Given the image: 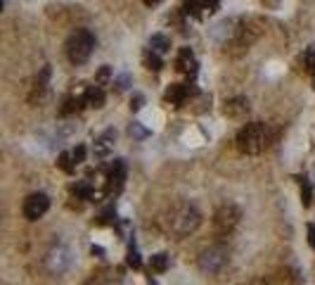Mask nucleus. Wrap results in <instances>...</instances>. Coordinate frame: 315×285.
Wrapping results in <instances>:
<instances>
[{
    "mask_svg": "<svg viewBox=\"0 0 315 285\" xmlns=\"http://www.w3.org/2000/svg\"><path fill=\"white\" fill-rule=\"evenodd\" d=\"M237 147L247 154H259L268 147V126L261 121L247 124L237 133Z\"/></svg>",
    "mask_w": 315,
    "mask_h": 285,
    "instance_id": "obj_1",
    "label": "nucleus"
},
{
    "mask_svg": "<svg viewBox=\"0 0 315 285\" xmlns=\"http://www.w3.org/2000/svg\"><path fill=\"white\" fill-rule=\"evenodd\" d=\"M93 50H95V36L88 31V29H78V31L71 33L69 41H66V57H69L74 65L88 62V57L93 55Z\"/></svg>",
    "mask_w": 315,
    "mask_h": 285,
    "instance_id": "obj_2",
    "label": "nucleus"
},
{
    "mask_svg": "<svg viewBox=\"0 0 315 285\" xmlns=\"http://www.w3.org/2000/svg\"><path fill=\"white\" fill-rule=\"evenodd\" d=\"M199 223H202V214L192 205H180L171 214V230L175 235H190L199 228Z\"/></svg>",
    "mask_w": 315,
    "mask_h": 285,
    "instance_id": "obj_3",
    "label": "nucleus"
},
{
    "mask_svg": "<svg viewBox=\"0 0 315 285\" xmlns=\"http://www.w3.org/2000/svg\"><path fill=\"white\" fill-rule=\"evenodd\" d=\"M228 264V250L225 247H209L199 257V269L204 274H220Z\"/></svg>",
    "mask_w": 315,
    "mask_h": 285,
    "instance_id": "obj_4",
    "label": "nucleus"
},
{
    "mask_svg": "<svg viewBox=\"0 0 315 285\" xmlns=\"http://www.w3.org/2000/svg\"><path fill=\"white\" fill-rule=\"evenodd\" d=\"M48 209H50V198L45 193H33V195L24 200V216L29 221L41 219Z\"/></svg>",
    "mask_w": 315,
    "mask_h": 285,
    "instance_id": "obj_5",
    "label": "nucleus"
},
{
    "mask_svg": "<svg viewBox=\"0 0 315 285\" xmlns=\"http://www.w3.org/2000/svg\"><path fill=\"white\" fill-rule=\"evenodd\" d=\"M45 264H48L50 274H57V276L64 274L66 269L71 266V252H69L66 247H54V250H50Z\"/></svg>",
    "mask_w": 315,
    "mask_h": 285,
    "instance_id": "obj_6",
    "label": "nucleus"
},
{
    "mask_svg": "<svg viewBox=\"0 0 315 285\" xmlns=\"http://www.w3.org/2000/svg\"><path fill=\"white\" fill-rule=\"evenodd\" d=\"M239 221V212L237 207H232V205H225V207H220L216 212V219H213V223H216V228L220 230V233H230V230L237 226Z\"/></svg>",
    "mask_w": 315,
    "mask_h": 285,
    "instance_id": "obj_7",
    "label": "nucleus"
},
{
    "mask_svg": "<svg viewBox=\"0 0 315 285\" xmlns=\"http://www.w3.org/2000/svg\"><path fill=\"white\" fill-rule=\"evenodd\" d=\"M107 190H121V186H123V181H126V164H123V159H116L114 162V166L109 169V178H107Z\"/></svg>",
    "mask_w": 315,
    "mask_h": 285,
    "instance_id": "obj_8",
    "label": "nucleus"
},
{
    "mask_svg": "<svg viewBox=\"0 0 315 285\" xmlns=\"http://www.w3.org/2000/svg\"><path fill=\"white\" fill-rule=\"evenodd\" d=\"M175 67L185 71V74H195L197 71V60L192 55V50L190 48H183L180 53H178V60H175Z\"/></svg>",
    "mask_w": 315,
    "mask_h": 285,
    "instance_id": "obj_9",
    "label": "nucleus"
},
{
    "mask_svg": "<svg viewBox=\"0 0 315 285\" xmlns=\"http://www.w3.org/2000/svg\"><path fill=\"white\" fill-rule=\"evenodd\" d=\"M190 93H195V88H187V86H183V83H173V86L166 90V100L180 107V105L185 102V98H187Z\"/></svg>",
    "mask_w": 315,
    "mask_h": 285,
    "instance_id": "obj_10",
    "label": "nucleus"
},
{
    "mask_svg": "<svg viewBox=\"0 0 315 285\" xmlns=\"http://www.w3.org/2000/svg\"><path fill=\"white\" fill-rule=\"evenodd\" d=\"M249 112V100L247 98H235V100H230L228 105H225V114L228 117H244Z\"/></svg>",
    "mask_w": 315,
    "mask_h": 285,
    "instance_id": "obj_11",
    "label": "nucleus"
},
{
    "mask_svg": "<svg viewBox=\"0 0 315 285\" xmlns=\"http://www.w3.org/2000/svg\"><path fill=\"white\" fill-rule=\"evenodd\" d=\"M83 98H86V102L90 107H102V105H105V90L100 86H90Z\"/></svg>",
    "mask_w": 315,
    "mask_h": 285,
    "instance_id": "obj_12",
    "label": "nucleus"
},
{
    "mask_svg": "<svg viewBox=\"0 0 315 285\" xmlns=\"http://www.w3.org/2000/svg\"><path fill=\"white\" fill-rule=\"evenodd\" d=\"M150 48H152L154 53H159V55H163L168 48H171V41L166 38V36H161V33H154L152 38H150Z\"/></svg>",
    "mask_w": 315,
    "mask_h": 285,
    "instance_id": "obj_13",
    "label": "nucleus"
},
{
    "mask_svg": "<svg viewBox=\"0 0 315 285\" xmlns=\"http://www.w3.org/2000/svg\"><path fill=\"white\" fill-rule=\"evenodd\" d=\"M114 138H116V133L111 131V129L102 133V136L98 138V145H95V150H98V154H107V150L111 147V141H114Z\"/></svg>",
    "mask_w": 315,
    "mask_h": 285,
    "instance_id": "obj_14",
    "label": "nucleus"
},
{
    "mask_svg": "<svg viewBox=\"0 0 315 285\" xmlns=\"http://www.w3.org/2000/svg\"><path fill=\"white\" fill-rule=\"evenodd\" d=\"M168 262H171V257L168 254H163V252H159V254H154L152 257V269L154 271H159V274H163L166 269H168Z\"/></svg>",
    "mask_w": 315,
    "mask_h": 285,
    "instance_id": "obj_15",
    "label": "nucleus"
},
{
    "mask_svg": "<svg viewBox=\"0 0 315 285\" xmlns=\"http://www.w3.org/2000/svg\"><path fill=\"white\" fill-rule=\"evenodd\" d=\"M59 169L62 171H66V174H74V169H76V162H74V154L71 152H62L59 154Z\"/></svg>",
    "mask_w": 315,
    "mask_h": 285,
    "instance_id": "obj_16",
    "label": "nucleus"
},
{
    "mask_svg": "<svg viewBox=\"0 0 315 285\" xmlns=\"http://www.w3.org/2000/svg\"><path fill=\"white\" fill-rule=\"evenodd\" d=\"M145 65H147V69H154V71H159L161 69V57H159V53H154L152 48L145 53Z\"/></svg>",
    "mask_w": 315,
    "mask_h": 285,
    "instance_id": "obj_17",
    "label": "nucleus"
},
{
    "mask_svg": "<svg viewBox=\"0 0 315 285\" xmlns=\"http://www.w3.org/2000/svg\"><path fill=\"white\" fill-rule=\"evenodd\" d=\"M304 65H306V71H308V74L313 76V81H315V45H311V48L306 50Z\"/></svg>",
    "mask_w": 315,
    "mask_h": 285,
    "instance_id": "obj_18",
    "label": "nucleus"
},
{
    "mask_svg": "<svg viewBox=\"0 0 315 285\" xmlns=\"http://www.w3.org/2000/svg\"><path fill=\"white\" fill-rule=\"evenodd\" d=\"M301 202H304V207H308L313 202V188H311L308 178H301Z\"/></svg>",
    "mask_w": 315,
    "mask_h": 285,
    "instance_id": "obj_19",
    "label": "nucleus"
},
{
    "mask_svg": "<svg viewBox=\"0 0 315 285\" xmlns=\"http://www.w3.org/2000/svg\"><path fill=\"white\" fill-rule=\"evenodd\" d=\"M83 102H86V98H69V100L64 102V107H62V114H71V112H78Z\"/></svg>",
    "mask_w": 315,
    "mask_h": 285,
    "instance_id": "obj_20",
    "label": "nucleus"
},
{
    "mask_svg": "<svg viewBox=\"0 0 315 285\" xmlns=\"http://www.w3.org/2000/svg\"><path fill=\"white\" fill-rule=\"evenodd\" d=\"M74 193H76V195H81L83 200H90V198H93V188L88 186L86 181L76 183V186H74Z\"/></svg>",
    "mask_w": 315,
    "mask_h": 285,
    "instance_id": "obj_21",
    "label": "nucleus"
},
{
    "mask_svg": "<svg viewBox=\"0 0 315 285\" xmlns=\"http://www.w3.org/2000/svg\"><path fill=\"white\" fill-rule=\"evenodd\" d=\"M128 266H133V269H140L142 266L140 252L135 250V245H131V250H128Z\"/></svg>",
    "mask_w": 315,
    "mask_h": 285,
    "instance_id": "obj_22",
    "label": "nucleus"
},
{
    "mask_svg": "<svg viewBox=\"0 0 315 285\" xmlns=\"http://www.w3.org/2000/svg\"><path fill=\"white\" fill-rule=\"evenodd\" d=\"M128 131H131L133 138H147V136H150V131H147V129H142L138 121H135V124H131V129H128Z\"/></svg>",
    "mask_w": 315,
    "mask_h": 285,
    "instance_id": "obj_23",
    "label": "nucleus"
},
{
    "mask_svg": "<svg viewBox=\"0 0 315 285\" xmlns=\"http://www.w3.org/2000/svg\"><path fill=\"white\" fill-rule=\"evenodd\" d=\"M71 154H74V162H76V164H81V162L86 159V147H83V145H78V147Z\"/></svg>",
    "mask_w": 315,
    "mask_h": 285,
    "instance_id": "obj_24",
    "label": "nucleus"
},
{
    "mask_svg": "<svg viewBox=\"0 0 315 285\" xmlns=\"http://www.w3.org/2000/svg\"><path fill=\"white\" fill-rule=\"evenodd\" d=\"M216 7H218V0H202V10L216 12Z\"/></svg>",
    "mask_w": 315,
    "mask_h": 285,
    "instance_id": "obj_25",
    "label": "nucleus"
},
{
    "mask_svg": "<svg viewBox=\"0 0 315 285\" xmlns=\"http://www.w3.org/2000/svg\"><path fill=\"white\" fill-rule=\"evenodd\" d=\"M128 83H131V76H128V74H123V76L116 78V88H119V90H123V88H128Z\"/></svg>",
    "mask_w": 315,
    "mask_h": 285,
    "instance_id": "obj_26",
    "label": "nucleus"
},
{
    "mask_svg": "<svg viewBox=\"0 0 315 285\" xmlns=\"http://www.w3.org/2000/svg\"><path fill=\"white\" fill-rule=\"evenodd\" d=\"M308 242H311V247L315 250V226H313V223L308 226Z\"/></svg>",
    "mask_w": 315,
    "mask_h": 285,
    "instance_id": "obj_27",
    "label": "nucleus"
},
{
    "mask_svg": "<svg viewBox=\"0 0 315 285\" xmlns=\"http://www.w3.org/2000/svg\"><path fill=\"white\" fill-rule=\"evenodd\" d=\"M142 102H145V98H142V95H135V100H133V105H131V110H140Z\"/></svg>",
    "mask_w": 315,
    "mask_h": 285,
    "instance_id": "obj_28",
    "label": "nucleus"
},
{
    "mask_svg": "<svg viewBox=\"0 0 315 285\" xmlns=\"http://www.w3.org/2000/svg\"><path fill=\"white\" fill-rule=\"evenodd\" d=\"M93 254H105V250H102V247H95V245H93Z\"/></svg>",
    "mask_w": 315,
    "mask_h": 285,
    "instance_id": "obj_29",
    "label": "nucleus"
},
{
    "mask_svg": "<svg viewBox=\"0 0 315 285\" xmlns=\"http://www.w3.org/2000/svg\"><path fill=\"white\" fill-rule=\"evenodd\" d=\"M145 5H157V2H161V0H142Z\"/></svg>",
    "mask_w": 315,
    "mask_h": 285,
    "instance_id": "obj_30",
    "label": "nucleus"
}]
</instances>
